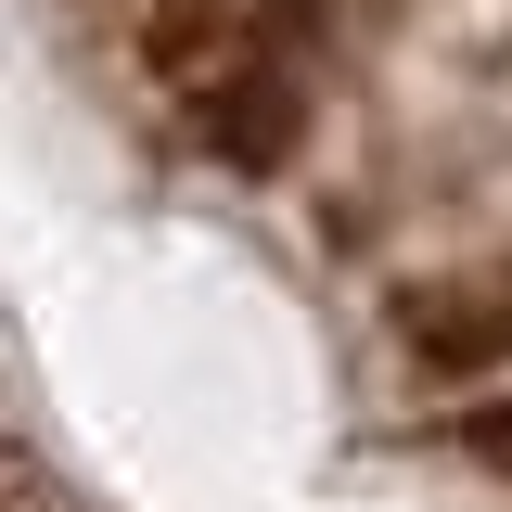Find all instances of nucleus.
<instances>
[{
  "label": "nucleus",
  "instance_id": "nucleus-1",
  "mask_svg": "<svg viewBox=\"0 0 512 512\" xmlns=\"http://www.w3.org/2000/svg\"><path fill=\"white\" fill-rule=\"evenodd\" d=\"M397 346H410V372H423V384L512 372V256L410 282V295H397Z\"/></svg>",
  "mask_w": 512,
  "mask_h": 512
},
{
  "label": "nucleus",
  "instance_id": "nucleus-2",
  "mask_svg": "<svg viewBox=\"0 0 512 512\" xmlns=\"http://www.w3.org/2000/svg\"><path fill=\"white\" fill-rule=\"evenodd\" d=\"M205 128L244 154L256 180H269V167H282V141H295V103H282V90H218V103H205Z\"/></svg>",
  "mask_w": 512,
  "mask_h": 512
},
{
  "label": "nucleus",
  "instance_id": "nucleus-3",
  "mask_svg": "<svg viewBox=\"0 0 512 512\" xmlns=\"http://www.w3.org/2000/svg\"><path fill=\"white\" fill-rule=\"evenodd\" d=\"M218 26H231V0H154V77H205V52H218Z\"/></svg>",
  "mask_w": 512,
  "mask_h": 512
},
{
  "label": "nucleus",
  "instance_id": "nucleus-4",
  "mask_svg": "<svg viewBox=\"0 0 512 512\" xmlns=\"http://www.w3.org/2000/svg\"><path fill=\"white\" fill-rule=\"evenodd\" d=\"M461 448H474L487 474H512V397H500V410H474V423H461Z\"/></svg>",
  "mask_w": 512,
  "mask_h": 512
}]
</instances>
